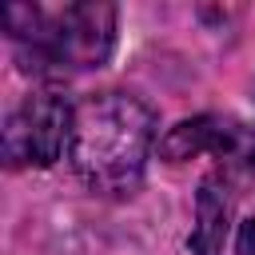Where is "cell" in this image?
Instances as JSON below:
<instances>
[{"mask_svg":"<svg viewBox=\"0 0 255 255\" xmlns=\"http://www.w3.org/2000/svg\"><path fill=\"white\" fill-rule=\"evenodd\" d=\"M155 143V112L131 92H92L72 112L68 163L100 195H131Z\"/></svg>","mask_w":255,"mask_h":255,"instance_id":"1","label":"cell"},{"mask_svg":"<svg viewBox=\"0 0 255 255\" xmlns=\"http://www.w3.org/2000/svg\"><path fill=\"white\" fill-rule=\"evenodd\" d=\"M4 28L20 68L32 76H68L104 68L116 48V8L104 0L76 4H8Z\"/></svg>","mask_w":255,"mask_h":255,"instance_id":"2","label":"cell"},{"mask_svg":"<svg viewBox=\"0 0 255 255\" xmlns=\"http://www.w3.org/2000/svg\"><path fill=\"white\" fill-rule=\"evenodd\" d=\"M159 155L167 163H187L195 155H211L215 171L231 187L255 191V128L231 116H191L167 128L159 139Z\"/></svg>","mask_w":255,"mask_h":255,"instance_id":"3","label":"cell"},{"mask_svg":"<svg viewBox=\"0 0 255 255\" xmlns=\"http://www.w3.org/2000/svg\"><path fill=\"white\" fill-rule=\"evenodd\" d=\"M72 112L60 92L24 96L4 120V163L8 167H52L72 139Z\"/></svg>","mask_w":255,"mask_h":255,"instance_id":"4","label":"cell"},{"mask_svg":"<svg viewBox=\"0 0 255 255\" xmlns=\"http://www.w3.org/2000/svg\"><path fill=\"white\" fill-rule=\"evenodd\" d=\"M231 215H235V187L219 171L203 175L195 191V227L187 235L191 255H223V243L231 235Z\"/></svg>","mask_w":255,"mask_h":255,"instance_id":"5","label":"cell"},{"mask_svg":"<svg viewBox=\"0 0 255 255\" xmlns=\"http://www.w3.org/2000/svg\"><path fill=\"white\" fill-rule=\"evenodd\" d=\"M235 255H255V219L239 223V247H235Z\"/></svg>","mask_w":255,"mask_h":255,"instance_id":"6","label":"cell"}]
</instances>
